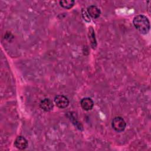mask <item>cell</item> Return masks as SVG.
<instances>
[{
    "mask_svg": "<svg viewBox=\"0 0 151 151\" xmlns=\"http://www.w3.org/2000/svg\"><path fill=\"white\" fill-rule=\"evenodd\" d=\"M135 28L142 34H147L150 29V22L147 17L144 15L136 16L133 21Z\"/></svg>",
    "mask_w": 151,
    "mask_h": 151,
    "instance_id": "1",
    "label": "cell"
},
{
    "mask_svg": "<svg viewBox=\"0 0 151 151\" xmlns=\"http://www.w3.org/2000/svg\"><path fill=\"white\" fill-rule=\"evenodd\" d=\"M111 126L115 131L122 132L124 130L126 124L122 117L117 116L113 118L111 122Z\"/></svg>",
    "mask_w": 151,
    "mask_h": 151,
    "instance_id": "2",
    "label": "cell"
},
{
    "mask_svg": "<svg viewBox=\"0 0 151 151\" xmlns=\"http://www.w3.org/2000/svg\"><path fill=\"white\" fill-rule=\"evenodd\" d=\"M54 103L60 109L66 108L69 104L68 99L63 95H58L54 98Z\"/></svg>",
    "mask_w": 151,
    "mask_h": 151,
    "instance_id": "3",
    "label": "cell"
},
{
    "mask_svg": "<svg viewBox=\"0 0 151 151\" xmlns=\"http://www.w3.org/2000/svg\"><path fill=\"white\" fill-rule=\"evenodd\" d=\"M14 146L16 148L18 149H25L28 146V141L24 137L22 136H19L15 140Z\"/></svg>",
    "mask_w": 151,
    "mask_h": 151,
    "instance_id": "4",
    "label": "cell"
},
{
    "mask_svg": "<svg viewBox=\"0 0 151 151\" xmlns=\"http://www.w3.org/2000/svg\"><path fill=\"white\" fill-rule=\"evenodd\" d=\"M40 107L45 111H50L52 110L54 104L52 101L48 98H45L41 101L40 103Z\"/></svg>",
    "mask_w": 151,
    "mask_h": 151,
    "instance_id": "5",
    "label": "cell"
},
{
    "mask_svg": "<svg viewBox=\"0 0 151 151\" xmlns=\"http://www.w3.org/2000/svg\"><path fill=\"white\" fill-rule=\"evenodd\" d=\"M80 104L82 109H83L84 110L88 111L91 110L93 107L94 102L89 97H85L81 99L80 101Z\"/></svg>",
    "mask_w": 151,
    "mask_h": 151,
    "instance_id": "6",
    "label": "cell"
},
{
    "mask_svg": "<svg viewBox=\"0 0 151 151\" xmlns=\"http://www.w3.org/2000/svg\"><path fill=\"white\" fill-rule=\"evenodd\" d=\"M87 12L89 16H90L93 18H97L99 17L101 14V11L100 9L95 6V5H90L87 9Z\"/></svg>",
    "mask_w": 151,
    "mask_h": 151,
    "instance_id": "7",
    "label": "cell"
},
{
    "mask_svg": "<svg viewBox=\"0 0 151 151\" xmlns=\"http://www.w3.org/2000/svg\"><path fill=\"white\" fill-rule=\"evenodd\" d=\"M88 38L91 43V45L93 48H95L97 45V42L95 38V34H94V31L93 28L92 27H90L88 28Z\"/></svg>",
    "mask_w": 151,
    "mask_h": 151,
    "instance_id": "8",
    "label": "cell"
},
{
    "mask_svg": "<svg viewBox=\"0 0 151 151\" xmlns=\"http://www.w3.org/2000/svg\"><path fill=\"white\" fill-rule=\"evenodd\" d=\"M74 3L75 2L73 0H63L60 1V5L64 8L67 9L71 8L74 6Z\"/></svg>",
    "mask_w": 151,
    "mask_h": 151,
    "instance_id": "9",
    "label": "cell"
},
{
    "mask_svg": "<svg viewBox=\"0 0 151 151\" xmlns=\"http://www.w3.org/2000/svg\"><path fill=\"white\" fill-rule=\"evenodd\" d=\"M83 16L84 19L86 21H88V22L90 21V18H89L90 16H89V15L88 14L87 12L84 11V10H83Z\"/></svg>",
    "mask_w": 151,
    "mask_h": 151,
    "instance_id": "10",
    "label": "cell"
}]
</instances>
